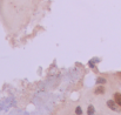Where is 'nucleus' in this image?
<instances>
[{
  "instance_id": "obj_1",
  "label": "nucleus",
  "mask_w": 121,
  "mask_h": 115,
  "mask_svg": "<svg viewBox=\"0 0 121 115\" xmlns=\"http://www.w3.org/2000/svg\"><path fill=\"white\" fill-rule=\"evenodd\" d=\"M117 105H118V103H117L114 100H108V101H107V106H108L112 111H115V112L118 111V106H117Z\"/></svg>"
},
{
  "instance_id": "obj_2",
  "label": "nucleus",
  "mask_w": 121,
  "mask_h": 115,
  "mask_svg": "<svg viewBox=\"0 0 121 115\" xmlns=\"http://www.w3.org/2000/svg\"><path fill=\"white\" fill-rule=\"evenodd\" d=\"M114 101H115L119 106H121V93H115V94H114Z\"/></svg>"
},
{
  "instance_id": "obj_3",
  "label": "nucleus",
  "mask_w": 121,
  "mask_h": 115,
  "mask_svg": "<svg viewBox=\"0 0 121 115\" xmlns=\"http://www.w3.org/2000/svg\"><path fill=\"white\" fill-rule=\"evenodd\" d=\"M105 93V88L102 86H99L95 88V94H104Z\"/></svg>"
},
{
  "instance_id": "obj_4",
  "label": "nucleus",
  "mask_w": 121,
  "mask_h": 115,
  "mask_svg": "<svg viewBox=\"0 0 121 115\" xmlns=\"http://www.w3.org/2000/svg\"><path fill=\"white\" fill-rule=\"evenodd\" d=\"M96 82H98L99 85H104V83H106L107 81H106L105 77H98V79H96Z\"/></svg>"
},
{
  "instance_id": "obj_5",
  "label": "nucleus",
  "mask_w": 121,
  "mask_h": 115,
  "mask_svg": "<svg viewBox=\"0 0 121 115\" xmlns=\"http://www.w3.org/2000/svg\"><path fill=\"white\" fill-rule=\"evenodd\" d=\"M87 113L88 115H94V107L91 105V106H88V111H87Z\"/></svg>"
},
{
  "instance_id": "obj_6",
  "label": "nucleus",
  "mask_w": 121,
  "mask_h": 115,
  "mask_svg": "<svg viewBox=\"0 0 121 115\" xmlns=\"http://www.w3.org/2000/svg\"><path fill=\"white\" fill-rule=\"evenodd\" d=\"M75 113H77V115H81V114H82L81 107H77V109H75Z\"/></svg>"
}]
</instances>
